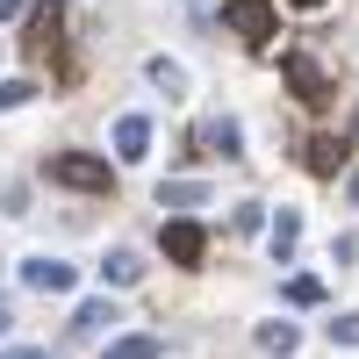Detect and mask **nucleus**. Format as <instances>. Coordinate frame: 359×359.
<instances>
[{
    "label": "nucleus",
    "instance_id": "14",
    "mask_svg": "<svg viewBox=\"0 0 359 359\" xmlns=\"http://www.w3.org/2000/svg\"><path fill=\"white\" fill-rule=\"evenodd\" d=\"M201 201H208L201 180H165V187H158V208H201Z\"/></svg>",
    "mask_w": 359,
    "mask_h": 359
},
{
    "label": "nucleus",
    "instance_id": "13",
    "mask_svg": "<svg viewBox=\"0 0 359 359\" xmlns=\"http://www.w3.org/2000/svg\"><path fill=\"white\" fill-rule=\"evenodd\" d=\"M101 280H108V287H137V280H144V259H137V252H108V259H101Z\"/></svg>",
    "mask_w": 359,
    "mask_h": 359
},
{
    "label": "nucleus",
    "instance_id": "16",
    "mask_svg": "<svg viewBox=\"0 0 359 359\" xmlns=\"http://www.w3.org/2000/svg\"><path fill=\"white\" fill-rule=\"evenodd\" d=\"M294 345H302V331H294V323H259V352H294Z\"/></svg>",
    "mask_w": 359,
    "mask_h": 359
},
{
    "label": "nucleus",
    "instance_id": "20",
    "mask_svg": "<svg viewBox=\"0 0 359 359\" xmlns=\"http://www.w3.org/2000/svg\"><path fill=\"white\" fill-rule=\"evenodd\" d=\"M331 345H359V309H352V316H338V323H331Z\"/></svg>",
    "mask_w": 359,
    "mask_h": 359
},
{
    "label": "nucleus",
    "instance_id": "9",
    "mask_svg": "<svg viewBox=\"0 0 359 359\" xmlns=\"http://www.w3.org/2000/svg\"><path fill=\"white\" fill-rule=\"evenodd\" d=\"M115 323H123V309L101 294V302H79L72 309V338H101V331H115Z\"/></svg>",
    "mask_w": 359,
    "mask_h": 359
},
{
    "label": "nucleus",
    "instance_id": "17",
    "mask_svg": "<svg viewBox=\"0 0 359 359\" xmlns=\"http://www.w3.org/2000/svg\"><path fill=\"white\" fill-rule=\"evenodd\" d=\"M280 294H287L294 309H316V302H323V280H316V273H294V280H287Z\"/></svg>",
    "mask_w": 359,
    "mask_h": 359
},
{
    "label": "nucleus",
    "instance_id": "23",
    "mask_svg": "<svg viewBox=\"0 0 359 359\" xmlns=\"http://www.w3.org/2000/svg\"><path fill=\"white\" fill-rule=\"evenodd\" d=\"M22 15V0H0V22H15Z\"/></svg>",
    "mask_w": 359,
    "mask_h": 359
},
{
    "label": "nucleus",
    "instance_id": "11",
    "mask_svg": "<svg viewBox=\"0 0 359 359\" xmlns=\"http://www.w3.org/2000/svg\"><path fill=\"white\" fill-rule=\"evenodd\" d=\"M302 165H309L316 180H331V172L345 165V144H338V137H309V144H302Z\"/></svg>",
    "mask_w": 359,
    "mask_h": 359
},
{
    "label": "nucleus",
    "instance_id": "8",
    "mask_svg": "<svg viewBox=\"0 0 359 359\" xmlns=\"http://www.w3.org/2000/svg\"><path fill=\"white\" fill-rule=\"evenodd\" d=\"M115 158L123 165L151 158V115H123V123H115Z\"/></svg>",
    "mask_w": 359,
    "mask_h": 359
},
{
    "label": "nucleus",
    "instance_id": "1",
    "mask_svg": "<svg viewBox=\"0 0 359 359\" xmlns=\"http://www.w3.org/2000/svg\"><path fill=\"white\" fill-rule=\"evenodd\" d=\"M57 187H79V194H108L115 187V172H108V158H94V151H50V165H43Z\"/></svg>",
    "mask_w": 359,
    "mask_h": 359
},
{
    "label": "nucleus",
    "instance_id": "24",
    "mask_svg": "<svg viewBox=\"0 0 359 359\" xmlns=\"http://www.w3.org/2000/svg\"><path fill=\"white\" fill-rule=\"evenodd\" d=\"M345 194H352V208H359V172H352V187H345Z\"/></svg>",
    "mask_w": 359,
    "mask_h": 359
},
{
    "label": "nucleus",
    "instance_id": "10",
    "mask_svg": "<svg viewBox=\"0 0 359 359\" xmlns=\"http://www.w3.org/2000/svg\"><path fill=\"white\" fill-rule=\"evenodd\" d=\"M294 245H302V216H294V208H280V216H273V230H266V252L287 266V259H294Z\"/></svg>",
    "mask_w": 359,
    "mask_h": 359
},
{
    "label": "nucleus",
    "instance_id": "15",
    "mask_svg": "<svg viewBox=\"0 0 359 359\" xmlns=\"http://www.w3.org/2000/svg\"><path fill=\"white\" fill-rule=\"evenodd\" d=\"M165 352V338H151V331H137V338H115L108 345V359H158Z\"/></svg>",
    "mask_w": 359,
    "mask_h": 359
},
{
    "label": "nucleus",
    "instance_id": "19",
    "mask_svg": "<svg viewBox=\"0 0 359 359\" xmlns=\"http://www.w3.org/2000/svg\"><path fill=\"white\" fill-rule=\"evenodd\" d=\"M352 259H359V237H352V230L331 237V266H352Z\"/></svg>",
    "mask_w": 359,
    "mask_h": 359
},
{
    "label": "nucleus",
    "instance_id": "5",
    "mask_svg": "<svg viewBox=\"0 0 359 359\" xmlns=\"http://www.w3.org/2000/svg\"><path fill=\"white\" fill-rule=\"evenodd\" d=\"M72 266L65 259H50V252H36V259H22V287H36V294H72Z\"/></svg>",
    "mask_w": 359,
    "mask_h": 359
},
{
    "label": "nucleus",
    "instance_id": "26",
    "mask_svg": "<svg viewBox=\"0 0 359 359\" xmlns=\"http://www.w3.org/2000/svg\"><path fill=\"white\" fill-rule=\"evenodd\" d=\"M352 130H359V115H352Z\"/></svg>",
    "mask_w": 359,
    "mask_h": 359
},
{
    "label": "nucleus",
    "instance_id": "2",
    "mask_svg": "<svg viewBox=\"0 0 359 359\" xmlns=\"http://www.w3.org/2000/svg\"><path fill=\"white\" fill-rule=\"evenodd\" d=\"M223 29H230V36H245V43H273L280 8H273V0H223Z\"/></svg>",
    "mask_w": 359,
    "mask_h": 359
},
{
    "label": "nucleus",
    "instance_id": "7",
    "mask_svg": "<svg viewBox=\"0 0 359 359\" xmlns=\"http://www.w3.org/2000/svg\"><path fill=\"white\" fill-rule=\"evenodd\" d=\"M57 36H65V8H57V0L29 8V50H36V57H57Z\"/></svg>",
    "mask_w": 359,
    "mask_h": 359
},
{
    "label": "nucleus",
    "instance_id": "22",
    "mask_svg": "<svg viewBox=\"0 0 359 359\" xmlns=\"http://www.w3.org/2000/svg\"><path fill=\"white\" fill-rule=\"evenodd\" d=\"M15 331V302H8V294H0V338H8Z\"/></svg>",
    "mask_w": 359,
    "mask_h": 359
},
{
    "label": "nucleus",
    "instance_id": "25",
    "mask_svg": "<svg viewBox=\"0 0 359 359\" xmlns=\"http://www.w3.org/2000/svg\"><path fill=\"white\" fill-rule=\"evenodd\" d=\"M294 8H323V0H294Z\"/></svg>",
    "mask_w": 359,
    "mask_h": 359
},
{
    "label": "nucleus",
    "instance_id": "3",
    "mask_svg": "<svg viewBox=\"0 0 359 359\" xmlns=\"http://www.w3.org/2000/svg\"><path fill=\"white\" fill-rule=\"evenodd\" d=\"M194 151L201 158H245V123H237V115H208L194 130Z\"/></svg>",
    "mask_w": 359,
    "mask_h": 359
},
{
    "label": "nucleus",
    "instance_id": "6",
    "mask_svg": "<svg viewBox=\"0 0 359 359\" xmlns=\"http://www.w3.org/2000/svg\"><path fill=\"white\" fill-rule=\"evenodd\" d=\"M201 252H208V230H201L194 216H172V223H165V259H172V266H201Z\"/></svg>",
    "mask_w": 359,
    "mask_h": 359
},
{
    "label": "nucleus",
    "instance_id": "12",
    "mask_svg": "<svg viewBox=\"0 0 359 359\" xmlns=\"http://www.w3.org/2000/svg\"><path fill=\"white\" fill-rule=\"evenodd\" d=\"M144 79H151L165 101H172V94H187V65H172V57H144Z\"/></svg>",
    "mask_w": 359,
    "mask_h": 359
},
{
    "label": "nucleus",
    "instance_id": "21",
    "mask_svg": "<svg viewBox=\"0 0 359 359\" xmlns=\"http://www.w3.org/2000/svg\"><path fill=\"white\" fill-rule=\"evenodd\" d=\"M0 359H50L43 345H15V352H0Z\"/></svg>",
    "mask_w": 359,
    "mask_h": 359
},
{
    "label": "nucleus",
    "instance_id": "18",
    "mask_svg": "<svg viewBox=\"0 0 359 359\" xmlns=\"http://www.w3.org/2000/svg\"><path fill=\"white\" fill-rule=\"evenodd\" d=\"M22 101H36V79H8L0 86V108H22Z\"/></svg>",
    "mask_w": 359,
    "mask_h": 359
},
{
    "label": "nucleus",
    "instance_id": "4",
    "mask_svg": "<svg viewBox=\"0 0 359 359\" xmlns=\"http://www.w3.org/2000/svg\"><path fill=\"white\" fill-rule=\"evenodd\" d=\"M280 72H287V86H294V101H302V108H323V101H331V79H323L316 57L287 50V57H280Z\"/></svg>",
    "mask_w": 359,
    "mask_h": 359
}]
</instances>
